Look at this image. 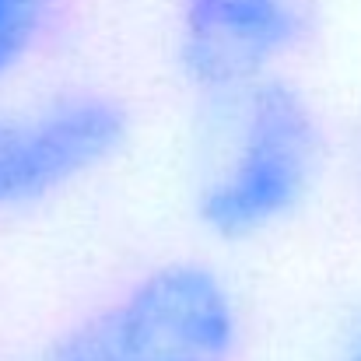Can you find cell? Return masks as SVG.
<instances>
[{
  "mask_svg": "<svg viewBox=\"0 0 361 361\" xmlns=\"http://www.w3.org/2000/svg\"><path fill=\"white\" fill-rule=\"evenodd\" d=\"M211 140L193 186V218L218 242H252L291 221L326 169L316 106L281 74L211 99Z\"/></svg>",
  "mask_w": 361,
  "mask_h": 361,
  "instance_id": "cell-1",
  "label": "cell"
},
{
  "mask_svg": "<svg viewBox=\"0 0 361 361\" xmlns=\"http://www.w3.org/2000/svg\"><path fill=\"white\" fill-rule=\"evenodd\" d=\"M239 302L218 267L169 259L53 341L42 361H239Z\"/></svg>",
  "mask_w": 361,
  "mask_h": 361,
  "instance_id": "cell-2",
  "label": "cell"
},
{
  "mask_svg": "<svg viewBox=\"0 0 361 361\" xmlns=\"http://www.w3.org/2000/svg\"><path fill=\"white\" fill-rule=\"evenodd\" d=\"M130 137V113L106 92H56L0 113V211L42 204L102 165Z\"/></svg>",
  "mask_w": 361,
  "mask_h": 361,
  "instance_id": "cell-3",
  "label": "cell"
},
{
  "mask_svg": "<svg viewBox=\"0 0 361 361\" xmlns=\"http://www.w3.org/2000/svg\"><path fill=\"white\" fill-rule=\"evenodd\" d=\"M316 28V0H179L176 67L204 99L274 78Z\"/></svg>",
  "mask_w": 361,
  "mask_h": 361,
  "instance_id": "cell-4",
  "label": "cell"
},
{
  "mask_svg": "<svg viewBox=\"0 0 361 361\" xmlns=\"http://www.w3.org/2000/svg\"><path fill=\"white\" fill-rule=\"evenodd\" d=\"M56 0H0V85H7L46 39Z\"/></svg>",
  "mask_w": 361,
  "mask_h": 361,
  "instance_id": "cell-5",
  "label": "cell"
},
{
  "mask_svg": "<svg viewBox=\"0 0 361 361\" xmlns=\"http://www.w3.org/2000/svg\"><path fill=\"white\" fill-rule=\"evenodd\" d=\"M334 361H361V312L351 319V326L344 330L341 348H337V358Z\"/></svg>",
  "mask_w": 361,
  "mask_h": 361,
  "instance_id": "cell-6",
  "label": "cell"
}]
</instances>
